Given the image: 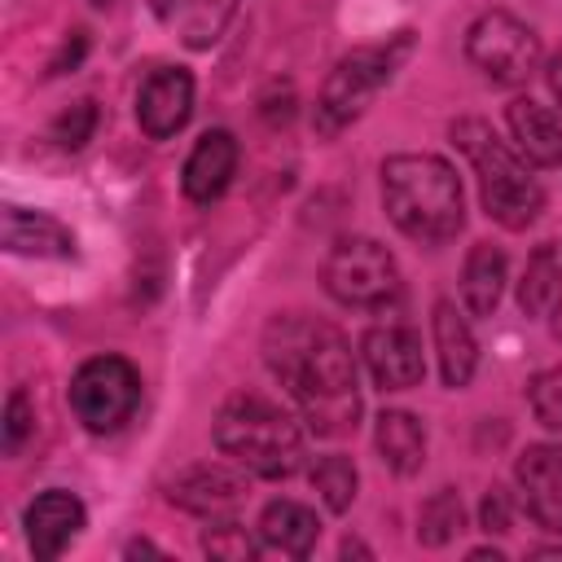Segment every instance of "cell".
<instances>
[{
    "mask_svg": "<svg viewBox=\"0 0 562 562\" xmlns=\"http://www.w3.org/2000/svg\"><path fill=\"white\" fill-rule=\"evenodd\" d=\"M263 364L299 404L307 430L347 435L360 417L356 356L338 325L312 312H277L263 325Z\"/></svg>",
    "mask_w": 562,
    "mask_h": 562,
    "instance_id": "cell-1",
    "label": "cell"
},
{
    "mask_svg": "<svg viewBox=\"0 0 562 562\" xmlns=\"http://www.w3.org/2000/svg\"><path fill=\"white\" fill-rule=\"evenodd\" d=\"M386 220L417 246H443L465 224V193L457 167L439 154H391L382 162Z\"/></svg>",
    "mask_w": 562,
    "mask_h": 562,
    "instance_id": "cell-2",
    "label": "cell"
},
{
    "mask_svg": "<svg viewBox=\"0 0 562 562\" xmlns=\"http://www.w3.org/2000/svg\"><path fill=\"white\" fill-rule=\"evenodd\" d=\"M452 145L470 158L474 176H479V198L487 220H496L509 233H522L527 224H536V215L544 211V189L531 171V162L492 132V123L483 119H457L448 127Z\"/></svg>",
    "mask_w": 562,
    "mask_h": 562,
    "instance_id": "cell-3",
    "label": "cell"
},
{
    "mask_svg": "<svg viewBox=\"0 0 562 562\" xmlns=\"http://www.w3.org/2000/svg\"><path fill=\"white\" fill-rule=\"evenodd\" d=\"M215 448L259 479H290L303 465V426L268 395L241 391L215 413Z\"/></svg>",
    "mask_w": 562,
    "mask_h": 562,
    "instance_id": "cell-4",
    "label": "cell"
},
{
    "mask_svg": "<svg viewBox=\"0 0 562 562\" xmlns=\"http://www.w3.org/2000/svg\"><path fill=\"white\" fill-rule=\"evenodd\" d=\"M408 48H413V35L400 31L391 40H382V44H364V48L342 53L334 61L321 97H316V114H312L316 132L321 136H338L342 127H351L369 110V101L395 79V70L404 66Z\"/></svg>",
    "mask_w": 562,
    "mask_h": 562,
    "instance_id": "cell-5",
    "label": "cell"
},
{
    "mask_svg": "<svg viewBox=\"0 0 562 562\" xmlns=\"http://www.w3.org/2000/svg\"><path fill=\"white\" fill-rule=\"evenodd\" d=\"M321 281H325V294L334 303L360 307V312L391 307L400 299V290H404L400 285V268H395V255L378 237H364V233L338 237L325 250Z\"/></svg>",
    "mask_w": 562,
    "mask_h": 562,
    "instance_id": "cell-6",
    "label": "cell"
},
{
    "mask_svg": "<svg viewBox=\"0 0 562 562\" xmlns=\"http://www.w3.org/2000/svg\"><path fill=\"white\" fill-rule=\"evenodd\" d=\"M70 408L88 435L123 430L140 408V373L123 356H92L70 378Z\"/></svg>",
    "mask_w": 562,
    "mask_h": 562,
    "instance_id": "cell-7",
    "label": "cell"
},
{
    "mask_svg": "<svg viewBox=\"0 0 562 562\" xmlns=\"http://www.w3.org/2000/svg\"><path fill=\"white\" fill-rule=\"evenodd\" d=\"M465 57L483 79L514 88L540 66V35L509 9H487L465 31Z\"/></svg>",
    "mask_w": 562,
    "mask_h": 562,
    "instance_id": "cell-8",
    "label": "cell"
},
{
    "mask_svg": "<svg viewBox=\"0 0 562 562\" xmlns=\"http://www.w3.org/2000/svg\"><path fill=\"white\" fill-rule=\"evenodd\" d=\"M360 356H364V369L369 378L382 386V391H408L426 378V360H422V338L408 321L400 316H386L378 325L364 329L360 338Z\"/></svg>",
    "mask_w": 562,
    "mask_h": 562,
    "instance_id": "cell-9",
    "label": "cell"
},
{
    "mask_svg": "<svg viewBox=\"0 0 562 562\" xmlns=\"http://www.w3.org/2000/svg\"><path fill=\"white\" fill-rule=\"evenodd\" d=\"M514 483L527 518L553 536H562V448L527 443L514 461Z\"/></svg>",
    "mask_w": 562,
    "mask_h": 562,
    "instance_id": "cell-10",
    "label": "cell"
},
{
    "mask_svg": "<svg viewBox=\"0 0 562 562\" xmlns=\"http://www.w3.org/2000/svg\"><path fill=\"white\" fill-rule=\"evenodd\" d=\"M193 114V75L184 66H158L136 88V123L149 140L176 136Z\"/></svg>",
    "mask_w": 562,
    "mask_h": 562,
    "instance_id": "cell-11",
    "label": "cell"
},
{
    "mask_svg": "<svg viewBox=\"0 0 562 562\" xmlns=\"http://www.w3.org/2000/svg\"><path fill=\"white\" fill-rule=\"evenodd\" d=\"M237 136L228 127H211L198 136V145L189 149L184 158V171H180V189L193 206H211L215 198H224V189L233 184L237 176Z\"/></svg>",
    "mask_w": 562,
    "mask_h": 562,
    "instance_id": "cell-12",
    "label": "cell"
},
{
    "mask_svg": "<svg viewBox=\"0 0 562 562\" xmlns=\"http://www.w3.org/2000/svg\"><path fill=\"white\" fill-rule=\"evenodd\" d=\"M83 501L75 496V492H66V487H48V492H40L31 505H26V514H22V527H26V544H31V553L35 558H61L70 544H75V536L83 531Z\"/></svg>",
    "mask_w": 562,
    "mask_h": 562,
    "instance_id": "cell-13",
    "label": "cell"
},
{
    "mask_svg": "<svg viewBox=\"0 0 562 562\" xmlns=\"http://www.w3.org/2000/svg\"><path fill=\"white\" fill-rule=\"evenodd\" d=\"M246 496V479L228 465H189L167 483V501L198 518H228Z\"/></svg>",
    "mask_w": 562,
    "mask_h": 562,
    "instance_id": "cell-14",
    "label": "cell"
},
{
    "mask_svg": "<svg viewBox=\"0 0 562 562\" xmlns=\"http://www.w3.org/2000/svg\"><path fill=\"white\" fill-rule=\"evenodd\" d=\"M4 250L26 259H75V233L53 220L48 211H31L9 202L4 206Z\"/></svg>",
    "mask_w": 562,
    "mask_h": 562,
    "instance_id": "cell-15",
    "label": "cell"
},
{
    "mask_svg": "<svg viewBox=\"0 0 562 562\" xmlns=\"http://www.w3.org/2000/svg\"><path fill=\"white\" fill-rule=\"evenodd\" d=\"M430 329H435V351H439L443 386H452V391L470 386V378L479 369V342H474V329H470L465 312L452 299H439L435 312H430Z\"/></svg>",
    "mask_w": 562,
    "mask_h": 562,
    "instance_id": "cell-16",
    "label": "cell"
},
{
    "mask_svg": "<svg viewBox=\"0 0 562 562\" xmlns=\"http://www.w3.org/2000/svg\"><path fill=\"white\" fill-rule=\"evenodd\" d=\"M505 123H509L518 154L531 167H558L562 162V119L549 105H540L536 97H514L505 105Z\"/></svg>",
    "mask_w": 562,
    "mask_h": 562,
    "instance_id": "cell-17",
    "label": "cell"
},
{
    "mask_svg": "<svg viewBox=\"0 0 562 562\" xmlns=\"http://www.w3.org/2000/svg\"><path fill=\"white\" fill-rule=\"evenodd\" d=\"M373 448H378V457L391 474L408 479L426 461V426L404 408H386L373 422Z\"/></svg>",
    "mask_w": 562,
    "mask_h": 562,
    "instance_id": "cell-18",
    "label": "cell"
},
{
    "mask_svg": "<svg viewBox=\"0 0 562 562\" xmlns=\"http://www.w3.org/2000/svg\"><path fill=\"white\" fill-rule=\"evenodd\" d=\"M321 536V518L316 509H307L303 501H268L263 514H259V540L277 553H290V558H307L312 544Z\"/></svg>",
    "mask_w": 562,
    "mask_h": 562,
    "instance_id": "cell-19",
    "label": "cell"
},
{
    "mask_svg": "<svg viewBox=\"0 0 562 562\" xmlns=\"http://www.w3.org/2000/svg\"><path fill=\"white\" fill-rule=\"evenodd\" d=\"M505 281H509L505 250L492 241H474L465 255V268H461V299H465L470 316H492L505 294Z\"/></svg>",
    "mask_w": 562,
    "mask_h": 562,
    "instance_id": "cell-20",
    "label": "cell"
},
{
    "mask_svg": "<svg viewBox=\"0 0 562 562\" xmlns=\"http://www.w3.org/2000/svg\"><path fill=\"white\" fill-rule=\"evenodd\" d=\"M558 299H562V263H558L553 246H536V255L527 259V272L518 281V307L527 316H544V312H553Z\"/></svg>",
    "mask_w": 562,
    "mask_h": 562,
    "instance_id": "cell-21",
    "label": "cell"
},
{
    "mask_svg": "<svg viewBox=\"0 0 562 562\" xmlns=\"http://www.w3.org/2000/svg\"><path fill=\"white\" fill-rule=\"evenodd\" d=\"M233 13H237V0H184L176 13L180 40L189 48H211L224 35V26L233 22Z\"/></svg>",
    "mask_w": 562,
    "mask_h": 562,
    "instance_id": "cell-22",
    "label": "cell"
},
{
    "mask_svg": "<svg viewBox=\"0 0 562 562\" xmlns=\"http://www.w3.org/2000/svg\"><path fill=\"white\" fill-rule=\"evenodd\" d=\"M307 474H312V487H316V496L325 501L329 514H347V509H351V501H356V483H360L351 457H342V452H325V457L312 461Z\"/></svg>",
    "mask_w": 562,
    "mask_h": 562,
    "instance_id": "cell-23",
    "label": "cell"
},
{
    "mask_svg": "<svg viewBox=\"0 0 562 562\" xmlns=\"http://www.w3.org/2000/svg\"><path fill=\"white\" fill-rule=\"evenodd\" d=\"M461 527H465V509H461V496H457L452 487H439L435 496L422 501V509H417V540H422V544L439 549V544H448Z\"/></svg>",
    "mask_w": 562,
    "mask_h": 562,
    "instance_id": "cell-24",
    "label": "cell"
},
{
    "mask_svg": "<svg viewBox=\"0 0 562 562\" xmlns=\"http://www.w3.org/2000/svg\"><path fill=\"white\" fill-rule=\"evenodd\" d=\"M263 540H255L233 514L228 518H211V527L202 531V553L206 558H220V562H250L259 553Z\"/></svg>",
    "mask_w": 562,
    "mask_h": 562,
    "instance_id": "cell-25",
    "label": "cell"
},
{
    "mask_svg": "<svg viewBox=\"0 0 562 562\" xmlns=\"http://www.w3.org/2000/svg\"><path fill=\"white\" fill-rule=\"evenodd\" d=\"M527 404L536 413V422L553 435H562V364L553 369H540L531 382H527Z\"/></svg>",
    "mask_w": 562,
    "mask_h": 562,
    "instance_id": "cell-26",
    "label": "cell"
},
{
    "mask_svg": "<svg viewBox=\"0 0 562 562\" xmlns=\"http://www.w3.org/2000/svg\"><path fill=\"white\" fill-rule=\"evenodd\" d=\"M48 132H53V140H57L61 149H83V145L92 140V132H97V101L83 97V101L66 105V110L53 119Z\"/></svg>",
    "mask_w": 562,
    "mask_h": 562,
    "instance_id": "cell-27",
    "label": "cell"
},
{
    "mask_svg": "<svg viewBox=\"0 0 562 562\" xmlns=\"http://www.w3.org/2000/svg\"><path fill=\"white\" fill-rule=\"evenodd\" d=\"M31 430H35V408H31L26 391L18 386V391L9 395V404H4V452L18 457L22 443L31 439Z\"/></svg>",
    "mask_w": 562,
    "mask_h": 562,
    "instance_id": "cell-28",
    "label": "cell"
},
{
    "mask_svg": "<svg viewBox=\"0 0 562 562\" xmlns=\"http://www.w3.org/2000/svg\"><path fill=\"white\" fill-rule=\"evenodd\" d=\"M479 522H483L487 536L509 531V527H514V496H509L505 487H487V496H483V505H479Z\"/></svg>",
    "mask_w": 562,
    "mask_h": 562,
    "instance_id": "cell-29",
    "label": "cell"
},
{
    "mask_svg": "<svg viewBox=\"0 0 562 562\" xmlns=\"http://www.w3.org/2000/svg\"><path fill=\"white\" fill-rule=\"evenodd\" d=\"M544 79H549V92H553V101L562 105V53L549 61V70H544Z\"/></svg>",
    "mask_w": 562,
    "mask_h": 562,
    "instance_id": "cell-30",
    "label": "cell"
},
{
    "mask_svg": "<svg viewBox=\"0 0 562 562\" xmlns=\"http://www.w3.org/2000/svg\"><path fill=\"white\" fill-rule=\"evenodd\" d=\"M180 4H184V0H149V9H154V18H158V22H176Z\"/></svg>",
    "mask_w": 562,
    "mask_h": 562,
    "instance_id": "cell-31",
    "label": "cell"
},
{
    "mask_svg": "<svg viewBox=\"0 0 562 562\" xmlns=\"http://www.w3.org/2000/svg\"><path fill=\"white\" fill-rule=\"evenodd\" d=\"M553 334H558V338H562V299H558V303H553Z\"/></svg>",
    "mask_w": 562,
    "mask_h": 562,
    "instance_id": "cell-32",
    "label": "cell"
}]
</instances>
